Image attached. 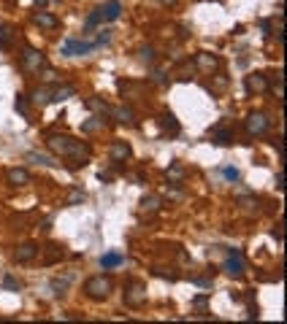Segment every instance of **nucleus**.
<instances>
[{
  "instance_id": "2f4dec72",
  "label": "nucleus",
  "mask_w": 287,
  "mask_h": 324,
  "mask_svg": "<svg viewBox=\"0 0 287 324\" xmlns=\"http://www.w3.org/2000/svg\"><path fill=\"white\" fill-rule=\"evenodd\" d=\"M68 284H70V278H54V281H52V289H54V295H65V289H68Z\"/></svg>"
},
{
  "instance_id": "c9c22d12",
  "label": "nucleus",
  "mask_w": 287,
  "mask_h": 324,
  "mask_svg": "<svg viewBox=\"0 0 287 324\" xmlns=\"http://www.w3.org/2000/svg\"><path fill=\"white\" fill-rule=\"evenodd\" d=\"M149 79H152L155 84H168V79H165V73H163V70H155V73L149 76Z\"/></svg>"
},
{
  "instance_id": "79ce46f5",
  "label": "nucleus",
  "mask_w": 287,
  "mask_h": 324,
  "mask_svg": "<svg viewBox=\"0 0 287 324\" xmlns=\"http://www.w3.org/2000/svg\"><path fill=\"white\" fill-rule=\"evenodd\" d=\"M41 230H44V232H49V230H52V219H44V224H41Z\"/></svg>"
},
{
  "instance_id": "4be33fe9",
  "label": "nucleus",
  "mask_w": 287,
  "mask_h": 324,
  "mask_svg": "<svg viewBox=\"0 0 287 324\" xmlns=\"http://www.w3.org/2000/svg\"><path fill=\"white\" fill-rule=\"evenodd\" d=\"M33 103L38 105V108H44L46 103H52V89H46V87H38L33 92Z\"/></svg>"
},
{
  "instance_id": "a18cd8bd",
  "label": "nucleus",
  "mask_w": 287,
  "mask_h": 324,
  "mask_svg": "<svg viewBox=\"0 0 287 324\" xmlns=\"http://www.w3.org/2000/svg\"><path fill=\"white\" fill-rule=\"evenodd\" d=\"M52 3H57V0H52Z\"/></svg>"
},
{
  "instance_id": "f704fd0d",
  "label": "nucleus",
  "mask_w": 287,
  "mask_h": 324,
  "mask_svg": "<svg viewBox=\"0 0 287 324\" xmlns=\"http://www.w3.org/2000/svg\"><path fill=\"white\" fill-rule=\"evenodd\" d=\"M98 22H103V14H100V8H95V11L87 17V30H89V27H95Z\"/></svg>"
},
{
  "instance_id": "a19ab883",
  "label": "nucleus",
  "mask_w": 287,
  "mask_h": 324,
  "mask_svg": "<svg viewBox=\"0 0 287 324\" xmlns=\"http://www.w3.org/2000/svg\"><path fill=\"white\" fill-rule=\"evenodd\" d=\"M276 186H279V189H282V186H285V173H282V170H279V173H276Z\"/></svg>"
},
{
  "instance_id": "a211bd4d",
  "label": "nucleus",
  "mask_w": 287,
  "mask_h": 324,
  "mask_svg": "<svg viewBox=\"0 0 287 324\" xmlns=\"http://www.w3.org/2000/svg\"><path fill=\"white\" fill-rule=\"evenodd\" d=\"M125 262V254H119V251H109V254L100 257V267L103 270H111V267H119Z\"/></svg>"
},
{
  "instance_id": "58836bf2",
  "label": "nucleus",
  "mask_w": 287,
  "mask_h": 324,
  "mask_svg": "<svg viewBox=\"0 0 287 324\" xmlns=\"http://www.w3.org/2000/svg\"><path fill=\"white\" fill-rule=\"evenodd\" d=\"M193 281L198 284V286H206V289L211 286V278H193Z\"/></svg>"
},
{
  "instance_id": "cd10ccee",
  "label": "nucleus",
  "mask_w": 287,
  "mask_h": 324,
  "mask_svg": "<svg viewBox=\"0 0 287 324\" xmlns=\"http://www.w3.org/2000/svg\"><path fill=\"white\" fill-rule=\"evenodd\" d=\"M100 127H103V116H92V119H87L82 124L84 133H95V130H100Z\"/></svg>"
},
{
  "instance_id": "6ab92c4d",
  "label": "nucleus",
  "mask_w": 287,
  "mask_h": 324,
  "mask_svg": "<svg viewBox=\"0 0 287 324\" xmlns=\"http://www.w3.org/2000/svg\"><path fill=\"white\" fill-rule=\"evenodd\" d=\"M73 95H76V87L73 84H63V87L52 89V103H63V100L73 98Z\"/></svg>"
},
{
  "instance_id": "20e7f679",
  "label": "nucleus",
  "mask_w": 287,
  "mask_h": 324,
  "mask_svg": "<svg viewBox=\"0 0 287 324\" xmlns=\"http://www.w3.org/2000/svg\"><path fill=\"white\" fill-rule=\"evenodd\" d=\"M22 68L27 70V73H38V70L46 68V57H44V52H38V49L33 46H24L22 49Z\"/></svg>"
},
{
  "instance_id": "b1692460",
  "label": "nucleus",
  "mask_w": 287,
  "mask_h": 324,
  "mask_svg": "<svg viewBox=\"0 0 287 324\" xmlns=\"http://www.w3.org/2000/svg\"><path fill=\"white\" fill-rule=\"evenodd\" d=\"M84 105H87L89 111H98L100 116H103V114H109V105H106L103 100H98V98H87V100H84Z\"/></svg>"
},
{
  "instance_id": "5701e85b",
  "label": "nucleus",
  "mask_w": 287,
  "mask_h": 324,
  "mask_svg": "<svg viewBox=\"0 0 287 324\" xmlns=\"http://www.w3.org/2000/svg\"><path fill=\"white\" fill-rule=\"evenodd\" d=\"M27 160H30V162H38V165H49V168H57V165H60V162L54 160V157H49V154H38V151H30Z\"/></svg>"
},
{
  "instance_id": "9b49d317",
  "label": "nucleus",
  "mask_w": 287,
  "mask_h": 324,
  "mask_svg": "<svg viewBox=\"0 0 287 324\" xmlns=\"http://www.w3.org/2000/svg\"><path fill=\"white\" fill-rule=\"evenodd\" d=\"M109 116H114L122 124H135V114L130 105H117V108H109Z\"/></svg>"
},
{
  "instance_id": "c756f323",
  "label": "nucleus",
  "mask_w": 287,
  "mask_h": 324,
  "mask_svg": "<svg viewBox=\"0 0 287 324\" xmlns=\"http://www.w3.org/2000/svg\"><path fill=\"white\" fill-rule=\"evenodd\" d=\"M220 173H222V179L230 181V184H236V181H239V170H236L233 165H225V168H220Z\"/></svg>"
},
{
  "instance_id": "0eeeda50",
  "label": "nucleus",
  "mask_w": 287,
  "mask_h": 324,
  "mask_svg": "<svg viewBox=\"0 0 287 324\" xmlns=\"http://www.w3.org/2000/svg\"><path fill=\"white\" fill-rule=\"evenodd\" d=\"M268 124H271L268 116L260 114V111H258V114H249L244 119V127H246V133H249V135H263L265 130H268Z\"/></svg>"
},
{
  "instance_id": "c03bdc74",
  "label": "nucleus",
  "mask_w": 287,
  "mask_h": 324,
  "mask_svg": "<svg viewBox=\"0 0 287 324\" xmlns=\"http://www.w3.org/2000/svg\"><path fill=\"white\" fill-rule=\"evenodd\" d=\"M163 3H168V6H174V3H176V0H163Z\"/></svg>"
},
{
  "instance_id": "473e14b6",
  "label": "nucleus",
  "mask_w": 287,
  "mask_h": 324,
  "mask_svg": "<svg viewBox=\"0 0 287 324\" xmlns=\"http://www.w3.org/2000/svg\"><path fill=\"white\" fill-rule=\"evenodd\" d=\"M19 286H22V284H19L14 276H3V289H8V292H19Z\"/></svg>"
},
{
  "instance_id": "2eb2a0df",
  "label": "nucleus",
  "mask_w": 287,
  "mask_h": 324,
  "mask_svg": "<svg viewBox=\"0 0 287 324\" xmlns=\"http://www.w3.org/2000/svg\"><path fill=\"white\" fill-rule=\"evenodd\" d=\"M6 179H8V184L11 186H24V184H30V173L24 168H11L6 173Z\"/></svg>"
},
{
  "instance_id": "1a4fd4ad",
  "label": "nucleus",
  "mask_w": 287,
  "mask_h": 324,
  "mask_svg": "<svg viewBox=\"0 0 287 324\" xmlns=\"http://www.w3.org/2000/svg\"><path fill=\"white\" fill-rule=\"evenodd\" d=\"M268 89V79L263 73H249L246 76V92H265Z\"/></svg>"
},
{
  "instance_id": "4468645a",
  "label": "nucleus",
  "mask_w": 287,
  "mask_h": 324,
  "mask_svg": "<svg viewBox=\"0 0 287 324\" xmlns=\"http://www.w3.org/2000/svg\"><path fill=\"white\" fill-rule=\"evenodd\" d=\"M211 143H217V146L233 143V130L230 127H214L211 130Z\"/></svg>"
},
{
  "instance_id": "ea45409f",
  "label": "nucleus",
  "mask_w": 287,
  "mask_h": 324,
  "mask_svg": "<svg viewBox=\"0 0 287 324\" xmlns=\"http://www.w3.org/2000/svg\"><path fill=\"white\" fill-rule=\"evenodd\" d=\"M271 235H274V238H276V241H282V224H276V227H274V230H271Z\"/></svg>"
},
{
  "instance_id": "a878e982",
  "label": "nucleus",
  "mask_w": 287,
  "mask_h": 324,
  "mask_svg": "<svg viewBox=\"0 0 287 324\" xmlns=\"http://www.w3.org/2000/svg\"><path fill=\"white\" fill-rule=\"evenodd\" d=\"M11 38H14L11 27H8V24H0V49H11Z\"/></svg>"
},
{
  "instance_id": "f03ea898",
  "label": "nucleus",
  "mask_w": 287,
  "mask_h": 324,
  "mask_svg": "<svg viewBox=\"0 0 287 324\" xmlns=\"http://www.w3.org/2000/svg\"><path fill=\"white\" fill-rule=\"evenodd\" d=\"M111 289H114V284H111V278H106V276H92L84 284V292H87L89 300H106L111 295Z\"/></svg>"
},
{
  "instance_id": "f8f14e48",
  "label": "nucleus",
  "mask_w": 287,
  "mask_h": 324,
  "mask_svg": "<svg viewBox=\"0 0 287 324\" xmlns=\"http://www.w3.org/2000/svg\"><path fill=\"white\" fill-rule=\"evenodd\" d=\"M100 14H103V22H117L119 14H122V3L119 0H109L106 6H100Z\"/></svg>"
},
{
  "instance_id": "39448f33",
  "label": "nucleus",
  "mask_w": 287,
  "mask_h": 324,
  "mask_svg": "<svg viewBox=\"0 0 287 324\" xmlns=\"http://www.w3.org/2000/svg\"><path fill=\"white\" fill-rule=\"evenodd\" d=\"M98 49V40L95 43H89V40H79V38H68L63 43V54L65 57H79V54H89Z\"/></svg>"
},
{
  "instance_id": "393cba45",
  "label": "nucleus",
  "mask_w": 287,
  "mask_h": 324,
  "mask_svg": "<svg viewBox=\"0 0 287 324\" xmlns=\"http://www.w3.org/2000/svg\"><path fill=\"white\" fill-rule=\"evenodd\" d=\"M84 200H87V195L82 189H70L68 197H65V205H82Z\"/></svg>"
},
{
  "instance_id": "f3484780",
  "label": "nucleus",
  "mask_w": 287,
  "mask_h": 324,
  "mask_svg": "<svg viewBox=\"0 0 287 324\" xmlns=\"http://www.w3.org/2000/svg\"><path fill=\"white\" fill-rule=\"evenodd\" d=\"M184 176H187V173H184V168L179 165V162H174V165H171V168L165 170V179H168V184H171V186H179V184L184 181Z\"/></svg>"
},
{
  "instance_id": "37998d69",
  "label": "nucleus",
  "mask_w": 287,
  "mask_h": 324,
  "mask_svg": "<svg viewBox=\"0 0 287 324\" xmlns=\"http://www.w3.org/2000/svg\"><path fill=\"white\" fill-rule=\"evenodd\" d=\"M46 6V0H35V8H44Z\"/></svg>"
},
{
  "instance_id": "aec40b11",
  "label": "nucleus",
  "mask_w": 287,
  "mask_h": 324,
  "mask_svg": "<svg viewBox=\"0 0 287 324\" xmlns=\"http://www.w3.org/2000/svg\"><path fill=\"white\" fill-rule=\"evenodd\" d=\"M157 122H160V127H163L168 135H179V122L174 119V114H163Z\"/></svg>"
},
{
  "instance_id": "ddd939ff",
  "label": "nucleus",
  "mask_w": 287,
  "mask_h": 324,
  "mask_svg": "<svg viewBox=\"0 0 287 324\" xmlns=\"http://www.w3.org/2000/svg\"><path fill=\"white\" fill-rule=\"evenodd\" d=\"M195 65L203 68V70H217L220 68V57H214V54H209V52H198L195 54Z\"/></svg>"
},
{
  "instance_id": "c85d7f7f",
  "label": "nucleus",
  "mask_w": 287,
  "mask_h": 324,
  "mask_svg": "<svg viewBox=\"0 0 287 324\" xmlns=\"http://www.w3.org/2000/svg\"><path fill=\"white\" fill-rule=\"evenodd\" d=\"M65 257V251H63V246H49V254H46V265H54L57 260H63Z\"/></svg>"
},
{
  "instance_id": "4c0bfd02",
  "label": "nucleus",
  "mask_w": 287,
  "mask_h": 324,
  "mask_svg": "<svg viewBox=\"0 0 287 324\" xmlns=\"http://www.w3.org/2000/svg\"><path fill=\"white\" fill-rule=\"evenodd\" d=\"M109 40H111V30H103V33L98 35V46L100 43H109Z\"/></svg>"
},
{
  "instance_id": "7c9ffc66",
  "label": "nucleus",
  "mask_w": 287,
  "mask_h": 324,
  "mask_svg": "<svg viewBox=\"0 0 287 324\" xmlns=\"http://www.w3.org/2000/svg\"><path fill=\"white\" fill-rule=\"evenodd\" d=\"M14 108H17V111H19V114H22V116H27V114H30L27 98H24V95H17V100H14Z\"/></svg>"
},
{
  "instance_id": "bb28decb",
  "label": "nucleus",
  "mask_w": 287,
  "mask_h": 324,
  "mask_svg": "<svg viewBox=\"0 0 287 324\" xmlns=\"http://www.w3.org/2000/svg\"><path fill=\"white\" fill-rule=\"evenodd\" d=\"M155 57H157V54H155V46H141V49H138V60H141V62L152 65Z\"/></svg>"
},
{
  "instance_id": "72a5a7b5",
  "label": "nucleus",
  "mask_w": 287,
  "mask_h": 324,
  "mask_svg": "<svg viewBox=\"0 0 287 324\" xmlns=\"http://www.w3.org/2000/svg\"><path fill=\"white\" fill-rule=\"evenodd\" d=\"M239 205H241L244 211H249V214H255V211H258V200H252V197H241Z\"/></svg>"
},
{
  "instance_id": "7ed1b4c3",
  "label": "nucleus",
  "mask_w": 287,
  "mask_h": 324,
  "mask_svg": "<svg viewBox=\"0 0 287 324\" xmlns=\"http://www.w3.org/2000/svg\"><path fill=\"white\" fill-rule=\"evenodd\" d=\"M147 303V284L141 281H130L125 286V305L128 308H141Z\"/></svg>"
},
{
  "instance_id": "423d86ee",
  "label": "nucleus",
  "mask_w": 287,
  "mask_h": 324,
  "mask_svg": "<svg viewBox=\"0 0 287 324\" xmlns=\"http://www.w3.org/2000/svg\"><path fill=\"white\" fill-rule=\"evenodd\" d=\"M222 270L228 273L230 278H241V276H244V270H246L244 257H241L236 249H230V251H228V260H225V265H222Z\"/></svg>"
},
{
  "instance_id": "6e6552de",
  "label": "nucleus",
  "mask_w": 287,
  "mask_h": 324,
  "mask_svg": "<svg viewBox=\"0 0 287 324\" xmlns=\"http://www.w3.org/2000/svg\"><path fill=\"white\" fill-rule=\"evenodd\" d=\"M38 243H33V241H27V243H19L17 249H14V262H19V265H24V262H33L35 257H38Z\"/></svg>"
},
{
  "instance_id": "9d476101",
  "label": "nucleus",
  "mask_w": 287,
  "mask_h": 324,
  "mask_svg": "<svg viewBox=\"0 0 287 324\" xmlns=\"http://www.w3.org/2000/svg\"><path fill=\"white\" fill-rule=\"evenodd\" d=\"M130 154H133V149H130V143H125V141L111 143V151H109L111 162H125V160H130Z\"/></svg>"
},
{
  "instance_id": "f257e3e1",
  "label": "nucleus",
  "mask_w": 287,
  "mask_h": 324,
  "mask_svg": "<svg viewBox=\"0 0 287 324\" xmlns=\"http://www.w3.org/2000/svg\"><path fill=\"white\" fill-rule=\"evenodd\" d=\"M46 146L52 154L57 157H68L73 165H70V170H79L87 165L89 160V146L82 143V141H73L70 135H57V133H49L46 135Z\"/></svg>"
},
{
  "instance_id": "e433bc0d",
  "label": "nucleus",
  "mask_w": 287,
  "mask_h": 324,
  "mask_svg": "<svg viewBox=\"0 0 287 324\" xmlns=\"http://www.w3.org/2000/svg\"><path fill=\"white\" fill-rule=\"evenodd\" d=\"M203 305H206V295H198V297H195V308H200V316H206Z\"/></svg>"
},
{
  "instance_id": "412c9836",
  "label": "nucleus",
  "mask_w": 287,
  "mask_h": 324,
  "mask_svg": "<svg viewBox=\"0 0 287 324\" xmlns=\"http://www.w3.org/2000/svg\"><path fill=\"white\" fill-rule=\"evenodd\" d=\"M160 205H163V200H160L157 195H147V197H141V208L147 211V214H155V211H160Z\"/></svg>"
},
{
  "instance_id": "dca6fc26",
  "label": "nucleus",
  "mask_w": 287,
  "mask_h": 324,
  "mask_svg": "<svg viewBox=\"0 0 287 324\" xmlns=\"http://www.w3.org/2000/svg\"><path fill=\"white\" fill-rule=\"evenodd\" d=\"M33 22L38 24V27H44V30H54L57 27V17H54V14H46V11H35L33 14Z\"/></svg>"
}]
</instances>
